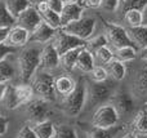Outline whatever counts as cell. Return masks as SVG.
<instances>
[{"label": "cell", "mask_w": 147, "mask_h": 138, "mask_svg": "<svg viewBox=\"0 0 147 138\" xmlns=\"http://www.w3.org/2000/svg\"><path fill=\"white\" fill-rule=\"evenodd\" d=\"M40 53H41V48L36 46V44L28 46L25 45L22 50L18 53V58H17L18 74H20L23 83H30L34 74L39 70Z\"/></svg>", "instance_id": "obj_1"}, {"label": "cell", "mask_w": 147, "mask_h": 138, "mask_svg": "<svg viewBox=\"0 0 147 138\" xmlns=\"http://www.w3.org/2000/svg\"><path fill=\"white\" fill-rule=\"evenodd\" d=\"M86 92H88V83L84 77H80L75 88L67 96L62 97L61 107L67 116L74 118L83 111L86 105Z\"/></svg>", "instance_id": "obj_2"}, {"label": "cell", "mask_w": 147, "mask_h": 138, "mask_svg": "<svg viewBox=\"0 0 147 138\" xmlns=\"http://www.w3.org/2000/svg\"><path fill=\"white\" fill-rule=\"evenodd\" d=\"M34 89L31 84L28 83H22L18 85L8 84V88L5 90L4 98L1 102L7 106L9 110H14L21 106L28 103L34 98Z\"/></svg>", "instance_id": "obj_3"}, {"label": "cell", "mask_w": 147, "mask_h": 138, "mask_svg": "<svg viewBox=\"0 0 147 138\" xmlns=\"http://www.w3.org/2000/svg\"><path fill=\"white\" fill-rule=\"evenodd\" d=\"M54 80L56 76L49 71H36L31 79V87L34 89V94L39 98L47 100L49 102L56 100V90H54Z\"/></svg>", "instance_id": "obj_4"}, {"label": "cell", "mask_w": 147, "mask_h": 138, "mask_svg": "<svg viewBox=\"0 0 147 138\" xmlns=\"http://www.w3.org/2000/svg\"><path fill=\"white\" fill-rule=\"evenodd\" d=\"M120 121V115L111 102H105L96 108L92 116V127L94 128H112Z\"/></svg>", "instance_id": "obj_5"}, {"label": "cell", "mask_w": 147, "mask_h": 138, "mask_svg": "<svg viewBox=\"0 0 147 138\" xmlns=\"http://www.w3.org/2000/svg\"><path fill=\"white\" fill-rule=\"evenodd\" d=\"M114 94L111 85L109 83L102 81V83H96L92 81L88 84V92H86V105L88 108H94L98 107L99 105L105 102H109L110 98Z\"/></svg>", "instance_id": "obj_6"}, {"label": "cell", "mask_w": 147, "mask_h": 138, "mask_svg": "<svg viewBox=\"0 0 147 138\" xmlns=\"http://www.w3.org/2000/svg\"><path fill=\"white\" fill-rule=\"evenodd\" d=\"M96 25L97 21L94 17H81L80 20L74 21V22L69 23L66 26H62L61 30L86 41L90 36H93L94 30H96Z\"/></svg>", "instance_id": "obj_7"}, {"label": "cell", "mask_w": 147, "mask_h": 138, "mask_svg": "<svg viewBox=\"0 0 147 138\" xmlns=\"http://www.w3.org/2000/svg\"><path fill=\"white\" fill-rule=\"evenodd\" d=\"M103 26H105V35H106L109 44H111L114 48H120V46H125V45H130V46H136V44L132 41L130 36L128 35L127 28H124L123 26L116 25L112 22H107L103 21Z\"/></svg>", "instance_id": "obj_8"}, {"label": "cell", "mask_w": 147, "mask_h": 138, "mask_svg": "<svg viewBox=\"0 0 147 138\" xmlns=\"http://www.w3.org/2000/svg\"><path fill=\"white\" fill-rule=\"evenodd\" d=\"M52 44L54 45L58 54L61 56V54L71 50V49L85 46V40H81V39L76 38V36L71 35V34H67L65 31H62L61 28H58L53 40H52Z\"/></svg>", "instance_id": "obj_9"}, {"label": "cell", "mask_w": 147, "mask_h": 138, "mask_svg": "<svg viewBox=\"0 0 147 138\" xmlns=\"http://www.w3.org/2000/svg\"><path fill=\"white\" fill-rule=\"evenodd\" d=\"M26 114L28 116V120L35 123H40L43 120L48 119V115L51 114V105L49 101L43 98H35L31 100L28 103H26Z\"/></svg>", "instance_id": "obj_10"}, {"label": "cell", "mask_w": 147, "mask_h": 138, "mask_svg": "<svg viewBox=\"0 0 147 138\" xmlns=\"http://www.w3.org/2000/svg\"><path fill=\"white\" fill-rule=\"evenodd\" d=\"M59 66V54L54 45L51 43H47L45 45L41 48L40 53V66L39 69L44 70V71H51Z\"/></svg>", "instance_id": "obj_11"}, {"label": "cell", "mask_w": 147, "mask_h": 138, "mask_svg": "<svg viewBox=\"0 0 147 138\" xmlns=\"http://www.w3.org/2000/svg\"><path fill=\"white\" fill-rule=\"evenodd\" d=\"M56 32H57L56 28H53L52 26H49L48 23H45V22L41 21V22L30 32L28 43H34V44L51 43V41L53 40Z\"/></svg>", "instance_id": "obj_12"}, {"label": "cell", "mask_w": 147, "mask_h": 138, "mask_svg": "<svg viewBox=\"0 0 147 138\" xmlns=\"http://www.w3.org/2000/svg\"><path fill=\"white\" fill-rule=\"evenodd\" d=\"M40 22H41L40 13L38 12V9L35 7H31V5L16 18V25L26 28L28 32H31Z\"/></svg>", "instance_id": "obj_13"}, {"label": "cell", "mask_w": 147, "mask_h": 138, "mask_svg": "<svg viewBox=\"0 0 147 138\" xmlns=\"http://www.w3.org/2000/svg\"><path fill=\"white\" fill-rule=\"evenodd\" d=\"M110 102L115 106L119 115H128V114H130L134 110V106H136L132 94H129L127 92L114 93L112 97L110 98Z\"/></svg>", "instance_id": "obj_14"}, {"label": "cell", "mask_w": 147, "mask_h": 138, "mask_svg": "<svg viewBox=\"0 0 147 138\" xmlns=\"http://www.w3.org/2000/svg\"><path fill=\"white\" fill-rule=\"evenodd\" d=\"M30 39V32L26 28L21 27L18 25H14L9 28V34L7 38V44L13 48H23L28 44Z\"/></svg>", "instance_id": "obj_15"}, {"label": "cell", "mask_w": 147, "mask_h": 138, "mask_svg": "<svg viewBox=\"0 0 147 138\" xmlns=\"http://www.w3.org/2000/svg\"><path fill=\"white\" fill-rule=\"evenodd\" d=\"M83 12H84V7H81L78 3H67L63 5L61 13H59V18H61V27L66 26L69 23L78 21L83 17Z\"/></svg>", "instance_id": "obj_16"}, {"label": "cell", "mask_w": 147, "mask_h": 138, "mask_svg": "<svg viewBox=\"0 0 147 138\" xmlns=\"http://www.w3.org/2000/svg\"><path fill=\"white\" fill-rule=\"evenodd\" d=\"M94 66H96V58H94L93 52H90L86 46H83L76 59L75 69L80 70L81 72L89 74Z\"/></svg>", "instance_id": "obj_17"}, {"label": "cell", "mask_w": 147, "mask_h": 138, "mask_svg": "<svg viewBox=\"0 0 147 138\" xmlns=\"http://www.w3.org/2000/svg\"><path fill=\"white\" fill-rule=\"evenodd\" d=\"M38 12L40 13L41 21L45 23H48L49 26H52L53 28L58 30L61 28V18H59V13H56L54 10L49 9L48 5H47V1H43L41 4H39L36 7Z\"/></svg>", "instance_id": "obj_18"}, {"label": "cell", "mask_w": 147, "mask_h": 138, "mask_svg": "<svg viewBox=\"0 0 147 138\" xmlns=\"http://www.w3.org/2000/svg\"><path fill=\"white\" fill-rule=\"evenodd\" d=\"M10 56L5 57L4 59L0 61V81L1 83H9L17 75V66L9 58Z\"/></svg>", "instance_id": "obj_19"}, {"label": "cell", "mask_w": 147, "mask_h": 138, "mask_svg": "<svg viewBox=\"0 0 147 138\" xmlns=\"http://www.w3.org/2000/svg\"><path fill=\"white\" fill-rule=\"evenodd\" d=\"M76 81L69 75H62V76L56 77L54 80V90H56V96H61L65 97L75 88Z\"/></svg>", "instance_id": "obj_20"}, {"label": "cell", "mask_w": 147, "mask_h": 138, "mask_svg": "<svg viewBox=\"0 0 147 138\" xmlns=\"http://www.w3.org/2000/svg\"><path fill=\"white\" fill-rule=\"evenodd\" d=\"M128 35L136 44L137 49H142L147 46V26L141 25L137 27H128Z\"/></svg>", "instance_id": "obj_21"}, {"label": "cell", "mask_w": 147, "mask_h": 138, "mask_svg": "<svg viewBox=\"0 0 147 138\" xmlns=\"http://www.w3.org/2000/svg\"><path fill=\"white\" fill-rule=\"evenodd\" d=\"M106 69L109 71V75L115 79L116 81H121L124 80L125 75H127V67H125L124 62L119 61V59L114 58L106 65Z\"/></svg>", "instance_id": "obj_22"}, {"label": "cell", "mask_w": 147, "mask_h": 138, "mask_svg": "<svg viewBox=\"0 0 147 138\" xmlns=\"http://www.w3.org/2000/svg\"><path fill=\"white\" fill-rule=\"evenodd\" d=\"M32 129L38 138H53L56 133V125L48 119L40 123H35Z\"/></svg>", "instance_id": "obj_23"}, {"label": "cell", "mask_w": 147, "mask_h": 138, "mask_svg": "<svg viewBox=\"0 0 147 138\" xmlns=\"http://www.w3.org/2000/svg\"><path fill=\"white\" fill-rule=\"evenodd\" d=\"M81 48H75V49H71V50L66 52V53L61 54L59 56V66H62V69L65 71H72L75 70V65H76V59H78V56L80 53Z\"/></svg>", "instance_id": "obj_24"}, {"label": "cell", "mask_w": 147, "mask_h": 138, "mask_svg": "<svg viewBox=\"0 0 147 138\" xmlns=\"http://www.w3.org/2000/svg\"><path fill=\"white\" fill-rule=\"evenodd\" d=\"M133 132L137 136L147 137V108L140 110L133 120Z\"/></svg>", "instance_id": "obj_25"}, {"label": "cell", "mask_w": 147, "mask_h": 138, "mask_svg": "<svg viewBox=\"0 0 147 138\" xmlns=\"http://www.w3.org/2000/svg\"><path fill=\"white\" fill-rule=\"evenodd\" d=\"M134 89L137 94H140L143 98H147V63L138 70L137 76H136Z\"/></svg>", "instance_id": "obj_26"}, {"label": "cell", "mask_w": 147, "mask_h": 138, "mask_svg": "<svg viewBox=\"0 0 147 138\" xmlns=\"http://www.w3.org/2000/svg\"><path fill=\"white\" fill-rule=\"evenodd\" d=\"M137 52L138 49L134 46L130 45H125V46H120V48H115L114 50V58L119 59L121 62H130L133 59L137 58Z\"/></svg>", "instance_id": "obj_27"}, {"label": "cell", "mask_w": 147, "mask_h": 138, "mask_svg": "<svg viewBox=\"0 0 147 138\" xmlns=\"http://www.w3.org/2000/svg\"><path fill=\"white\" fill-rule=\"evenodd\" d=\"M5 7L14 18H17L25 9L30 7L28 0H4Z\"/></svg>", "instance_id": "obj_28"}, {"label": "cell", "mask_w": 147, "mask_h": 138, "mask_svg": "<svg viewBox=\"0 0 147 138\" xmlns=\"http://www.w3.org/2000/svg\"><path fill=\"white\" fill-rule=\"evenodd\" d=\"M124 21L128 27H137L142 25V10L140 9H130L123 14Z\"/></svg>", "instance_id": "obj_29"}, {"label": "cell", "mask_w": 147, "mask_h": 138, "mask_svg": "<svg viewBox=\"0 0 147 138\" xmlns=\"http://www.w3.org/2000/svg\"><path fill=\"white\" fill-rule=\"evenodd\" d=\"M145 5H147V0H119L117 12L124 14L127 10H130V9L142 10L145 8Z\"/></svg>", "instance_id": "obj_30"}, {"label": "cell", "mask_w": 147, "mask_h": 138, "mask_svg": "<svg viewBox=\"0 0 147 138\" xmlns=\"http://www.w3.org/2000/svg\"><path fill=\"white\" fill-rule=\"evenodd\" d=\"M120 131L119 127H112V128H94L89 132L88 138H114L116 136V133Z\"/></svg>", "instance_id": "obj_31"}, {"label": "cell", "mask_w": 147, "mask_h": 138, "mask_svg": "<svg viewBox=\"0 0 147 138\" xmlns=\"http://www.w3.org/2000/svg\"><path fill=\"white\" fill-rule=\"evenodd\" d=\"M105 45H109V40H107V38H106L105 34H99V35H96V36H90V38L85 41V46L90 52H93V53L98 48L105 46Z\"/></svg>", "instance_id": "obj_32"}, {"label": "cell", "mask_w": 147, "mask_h": 138, "mask_svg": "<svg viewBox=\"0 0 147 138\" xmlns=\"http://www.w3.org/2000/svg\"><path fill=\"white\" fill-rule=\"evenodd\" d=\"M16 25V18L5 7L4 0H0V27H12Z\"/></svg>", "instance_id": "obj_33"}, {"label": "cell", "mask_w": 147, "mask_h": 138, "mask_svg": "<svg viewBox=\"0 0 147 138\" xmlns=\"http://www.w3.org/2000/svg\"><path fill=\"white\" fill-rule=\"evenodd\" d=\"M93 54H94V58L98 59V61L103 65H107L111 59H114V50H112L109 45L98 48Z\"/></svg>", "instance_id": "obj_34"}, {"label": "cell", "mask_w": 147, "mask_h": 138, "mask_svg": "<svg viewBox=\"0 0 147 138\" xmlns=\"http://www.w3.org/2000/svg\"><path fill=\"white\" fill-rule=\"evenodd\" d=\"M90 75V80L96 83H102L106 81L107 77H109V71H107L106 67L103 66H94L92 69V71L89 72Z\"/></svg>", "instance_id": "obj_35"}, {"label": "cell", "mask_w": 147, "mask_h": 138, "mask_svg": "<svg viewBox=\"0 0 147 138\" xmlns=\"http://www.w3.org/2000/svg\"><path fill=\"white\" fill-rule=\"evenodd\" d=\"M53 138H79L76 131L70 125H58L56 127V133Z\"/></svg>", "instance_id": "obj_36"}, {"label": "cell", "mask_w": 147, "mask_h": 138, "mask_svg": "<svg viewBox=\"0 0 147 138\" xmlns=\"http://www.w3.org/2000/svg\"><path fill=\"white\" fill-rule=\"evenodd\" d=\"M16 138H38V137H36L32 127L31 125H23L22 128L18 131Z\"/></svg>", "instance_id": "obj_37"}, {"label": "cell", "mask_w": 147, "mask_h": 138, "mask_svg": "<svg viewBox=\"0 0 147 138\" xmlns=\"http://www.w3.org/2000/svg\"><path fill=\"white\" fill-rule=\"evenodd\" d=\"M101 8L103 10L109 13H114L117 12V8H119V0H102Z\"/></svg>", "instance_id": "obj_38"}, {"label": "cell", "mask_w": 147, "mask_h": 138, "mask_svg": "<svg viewBox=\"0 0 147 138\" xmlns=\"http://www.w3.org/2000/svg\"><path fill=\"white\" fill-rule=\"evenodd\" d=\"M17 52V48H13V46L8 45L7 43H1L0 44V61L4 59L5 57L10 56V54H14Z\"/></svg>", "instance_id": "obj_39"}, {"label": "cell", "mask_w": 147, "mask_h": 138, "mask_svg": "<svg viewBox=\"0 0 147 138\" xmlns=\"http://www.w3.org/2000/svg\"><path fill=\"white\" fill-rule=\"evenodd\" d=\"M47 5H48L49 9L54 10L56 13H61L65 3L62 0H47Z\"/></svg>", "instance_id": "obj_40"}, {"label": "cell", "mask_w": 147, "mask_h": 138, "mask_svg": "<svg viewBox=\"0 0 147 138\" xmlns=\"http://www.w3.org/2000/svg\"><path fill=\"white\" fill-rule=\"evenodd\" d=\"M102 0H84V8H90V9H97L101 8Z\"/></svg>", "instance_id": "obj_41"}, {"label": "cell", "mask_w": 147, "mask_h": 138, "mask_svg": "<svg viewBox=\"0 0 147 138\" xmlns=\"http://www.w3.org/2000/svg\"><path fill=\"white\" fill-rule=\"evenodd\" d=\"M8 124H9L8 119L0 115V137H3L5 133H7V131H8Z\"/></svg>", "instance_id": "obj_42"}, {"label": "cell", "mask_w": 147, "mask_h": 138, "mask_svg": "<svg viewBox=\"0 0 147 138\" xmlns=\"http://www.w3.org/2000/svg\"><path fill=\"white\" fill-rule=\"evenodd\" d=\"M9 28L10 27H0V44L7 43V38H8V34H9Z\"/></svg>", "instance_id": "obj_43"}, {"label": "cell", "mask_w": 147, "mask_h": 138, "mask_svg": "<svg viewBox=\"0 0 147 138\" xmlns=\"http://www.w3.org/2000/svg\"><path fill=\"white\" fill-rule=\"evenodd\" d=\"M8 84H9V83H1L0 81V102H1L3 98H4V94H5V90H7V88H8Z\"/></svg>", "instance_id": "obj_44"}, {"label": "cell", "mask_w": 147, "mask_h": 138, "mask_svg": "<svg viewBox=\"0 0 147 138\" xmlns=\"http://www.w3.org/2000/svg\"><path fill=\"white\" fill-rule=\"evenodd\" d=\"M138 50H140V58L147 62V46L146 48H142V49H138Z\"/></svg>", "instance_id": "obj_45"}, {"label": "cell", "mask_w": 147, "mask_h": 138, "mask_svg": "<svg viewBox=\"0 0 147 138\" xmlns=\"http://www.w3.org/2000/svg\"><path fill=\"white\" fill-rule=\"evenodd\" d=\"M142 25L147 26V5L142 9Z\"/></svg>", "instance_id": "obj_46"}, {"label": "cell", "mask_w": 147, "mask_h": 138, "mask_svg": "<svg viewBox=\"0 0 147 138\" xmlns=\"http://www.w3.org/2000/svg\"><path fill=\"white\" fill-rule=\"evenodd\" d=\"M121 138H138V136L134 133V132H127Z\"/></svg>", "instance_id": "obj_47"}, {"label": "cell", "mask_w": 147, "mask_h": 138, "mask_svg": "<svg viewBox=\"0 0 147 138\" xmlns=\"http://www.w3.org/2000/svg\"><path fill=\"white\" fill-rule=\"evenodd\" d=\"M28 1H30V5L31 7H38L39 4H41V3L43 1H45V0H28Z\"/></svg>", "instance_id": "obj_48"}, {"label": "cell", "mask_w": 147, "mask_h": 138, "mask_svg": "<svg viewBox=\"0 0 147 138\" xmlns=\"http://www.w3.org/2000/svg\"><path fill=\"white\" fill-rule=\"evenodd\" d=\"M75 3H78V4H80L81 7H84V0H75Z\"/></svg>", "instance_id": "obj_49"}, {"label": "cell", "mask_w": 147, "mask_h": 138, "mask_svg": "<svg viewBox=\"0 0 147 138\" xmlns=\"http://www.w3.org/2000/svg\"><path fill=\"white\" fill-rule=\"evenodd\" d=\"M62 1H63L65 4H67V3H74L75 0H62Z\"/></svg>", "instance_id": "obj_50"}, {"label": "cell", "mask_w": 147, "mask_h": 138, "mask_svg": "<svg viewBox=\"0 0 147 138\" xmlns=\"http://www.w3.org/2000/svg\"><path fill=\"white\" fill-rule=\"evenodd\" d=\"M45 1H47V0H45Z\"/></svg>", "instance_id": "obj_51"}]
</instances>
